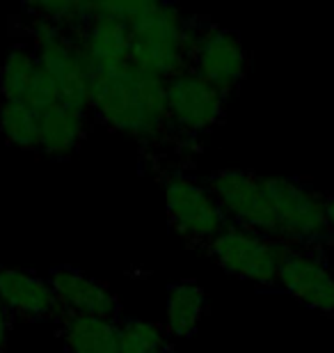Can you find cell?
<instances>
[{
	"mask_svg": "<svg viewBox=\"0 0 334 353\" xmlns=\"http://www.w3.org/2000/svg\"><path fill=\"white\" fill-rule=\"evenodd\" d=\"M264 188L273 202L277 241L314 243L330 234L325 200L311 188L286 176H264Z\"/></svg>",
	"mask_w": 334,
	"mask_h": 353,
	"instance_id": "obj_5",
	"label": "cell"
},
{
	"mask_svg": "<svg viewBox=\"0 0 334 353\" xmlns=\"http://www.w3.org/2000/svg\"><path fill=\"white\" fill-rule=\"evenodd\" d=\"M206 312V294L190 280L174 282L167 289L165 330L172 337H190L200 328Z\"/></svg>",
	"mask_w": 334,
	"mask_h": 353,
	"instance_id": "obj_17",
	"label": "cell"
},
{
	"mask_svg": "<svg viewBox=\"0 0 334 353\" xmlns=\"http://www.w3.org/2000/svg\"><path fill=\"white\" fill-rule=\"evenodd\" d=\"M90 108L112 131L154 143L167 129V81L126 67L115 74L87 72Z\"/></svg>",
	"mask_w": 334,
	"mask_h": 353,
	"instance_id": "obj_2",
	"label": "cell"
},
{
	"mask_svg": "<svg viewBox=\"0 0 334 353\" xmlns=\"http://www.w3.org/2000/svg\"><path fill=\"white\" fill-rule=\"evenodd\" d=\"M112 10L131 28V67L169 81L186 72L200 30L179 7L154 0H112Z\"/></svg>",
	"mask_w": 334,
	"mask_h": 353,
	"instance_id": "obj_1",
	"label": "cell"
},
{
	"mask_svg": "<svg viewBox=\"0 0 334 353\" xmlns=\"http://www.w3.org/2000/svg\"><path fill=\"white\" fill-rule=\"evenodd\" d=\"M0 303L7 314L23 319H48L60 310L51 282L32 271L12 266H0Z\"/></svg>",
	"mask_w": 334,
	"mask_h": 353,
	"instance_id": "obj_14",
	"label": "cell"
},
{
	"mask_svg": "<svg viewBox=\"0 0 334 353\" xmlns=\"http://www.w3.org/2000/svg\"><path fill=\"white\" fill-rule=\"evenodd\" d=\"M119 353H169L167 330L156 321L124 319L119 323Z\"/></svg>",
	"mask_w": 334,
	"mask_h": 353,
	"instance_id": "obj_19",
	"label": "cell"
},
{
	"mask_svg": "<svg viewBox=\"0 0 334 353\" xmlns=\"http://www.w3.org/2000/svg\"><path fill=\"white\" fill-rule=\"evenodd\" d=\"M48 282H51L55 299L60 303V310H65V314H90L115 321L119 301L98 280L90 278L78 268L58 266L51 271Z\"/></svg>",
	"mask_w": 334,
	"mask_h": 353,
	"instance_id": "obj_13",
	"label": "cell"
},
{
	"mask_svg": "<svg viewBox=\"0 0 334 353\" xmlns=\"http://www.w3.org/2000/svg\"><path fill=\"white\" fill-rule=\"evenodd\" d=\"M277 282L304 307L334 312V273L314 255L291 250L280 266Z\"/></svg>",
	"mask_w": 334,
	"mask_h": 353,
	"instance_id": "obj_12",
	"label": "cell"
},
{
	"mask_svg": "<svg viewBox=\"0 0 334 353\" xmlns=\"http://www.w3.org/2000/svg\"><path fill=\"white\" fill-rule=\"evenodd\" d=\"M193 72L209 85L227 97L233 92L247 72V53L236 32L227 28H206L200 30L193 48Z\"/></svg>",
	"mask_w": 334,
	"mask_h": 353,
	"instance_id": "obj_10",
	"label": "cell"
},
{
	"mask_svg": "<svg viewBox=\"0 0 334 353\" xmlns=\"http://www.w3.org/2000/svg\"><path fill=\"white\" fill-rule=\"evenodd\" d=\"M225 115V94L200 79L193 69L167 81V126L197 136L213 129Z\"/></svg>",
	"mask_w": 334,
	"mask_h": 353,
	"instance_id": "obj_8",
	"label": "cell"
},
{
	"mask_svg": "<svg viewBox=\"0 0 334 353\" xmlns=\"http://www.w3.org/2000/svg\"><path fill=\"white\" fill-rule=\"evenodd\" d=\"M39 117L41 112L23 101H0V133L21 150L39 145Z\"/></svg>",
	"mask_w": 334,
	"mask_h": 353,
	"instance_id": "obj_18",
	"label": "cell"
},
{
	"mask_svg": "<svg viewBox=\"0 0 334 353\" xmlns=\"http://www.w3.org/2000/svg\"><path fill=\"white\" fill-rule=\"evenodd\" d=\"M165 209L172 228L188 241H213L229 225L211 190L183 174L165 181Z\"/></svg>",
	"mask_w": 334,
	"mask_h": 353,
	"instance_id": "obj_7",
	"label": "cell"
},
{
	"mask_svg": "<svg viewBox=\"0 0 334 353\" xmlns=\"http://www.w3.org/2000/svg\"><path fill=\"white\" fill-rule=\"evenodd\" d=\"M62 337L69 353H119V323L90 314H65Z\"/></svg>",
	"mask_w": 334,
	"mask_h": 353,
	"instance_id": "obj_16",
	"label": "cell"
},
{
	"mask_svg": "<svg viewBox=\"0 0 334 353\" xmlns=\"http://www.w3.org/2000/svg\"><path fill=\"white\" fill-rule=\"evenodd\" d=\"M0 101H23L37 112L60 103L37 55L23 44L12 46L0 65Z\"/></svg>",
	"mask_w": 334,
	"mask_h": 353,
	"instance_id": "obj_11",
	"label": "cell"
},
{
	"mask_svg": "<svg viewBox=\"0 0 334 353\" xmlns=\"http://www.w3.org/2000/svg\"><path fill=\"white\" fill-rule=\"evenodd\" d=\"M325 218H328L330 234H334V197H330V200H325Z\"/></svg>",
	"mask_w": 334,
	"mask_h": 353,
	"instance_id": "obj_21",
	"label": "cell"
},
{
	"mask_svg": "<svg viewBox=\"0 0 334 353\" xmlns=\"http://www.w3.org/2000/svg\"><path fill=\"white\" fill-rule=\"evenodd\" d=\"M32 37L34 55L41 69L53 83L62 105L74 110H90V88L87 72L81 58L76 41L58 23L41 17H32Z\"/></svg>",
	"mask_w": 334,
	"mask_h": 353,
	"instance_id": "obj_4",
	"label": "cell"
},
{
	"mask_svg": "<svg viewBox=\"0 0 334 353\" xmlns=\"http://www.w3.org/2000/svg\"><path fill=\"white\" fill-rule=\"evenodd\" d=\"M90 23L81 32L71 34L85 62V72L115 74L131 67V28L124 19L96 12L87 3Z\"/></svg>",
	"mask_w": 334,
	"mask_h": 353,
	"instance_id": "obj_9",
	"label": "cell"
},
{
	"mask_svg": "<svg viewBox=\"0 0 334 353\" xmlns=\"http://www.w3.org/2000/svg\"><path fill=\"white\" fill-rule=\"evenodd\" d=\"M85 136V112L55 103L39 117V145L46 157L67 159L74 154Z\"/></svg>",
	"mask_w": 334,
	"mask_h": 353,
	"instance_id": "obj_15",
	"label": "cell"
},
{
	"mask_svg": "<svg viewBox=\"0 0 334 353\" xmlns=\"http://www.w3.org/2000/svg\"><path fill=\"white\" fill-rule=\"evenodd\" d=\"M209 190L231 225L277 239L273 202L264 188V176L247 170H233V168L218 170L211 174Z\"/></svg>",
	"mask_w": 334,
	"mask_h": 353,
	"instance_id": "obj_6",
	"label": "cell"
},
{
	"mask_svg": "<svg viewBox=\"0 0 334 353\" xmlns=\"http://www.w3.org/2000/svg\"><path fill=\"white\" fill-rule=\"evenodd\" d=\"M209 252L218 266L233 278L268 287L277 282L280 266L291 248L277 239L229 223L209 241Z\"/></svg>",
	"mask_w": 334,
	"mask_h": 353,
	"instance_id": "obj_3",
	"label": "cell"
},
{
	"mask_svg": "<svg viewBox=\"0 0 334 353\" xmlns=\"http://www.w3.org/2000/svg\"><path fill=\"white\" fill-rule=\"evenodd\" d=\"M7 310L0 303V353H5V344H7Z\"/></svg>",
	"mask_w": 334,
	"mask_h": 353,
	"instance_id": "obj_20",
	"label": "cell"
}]
</instances>
